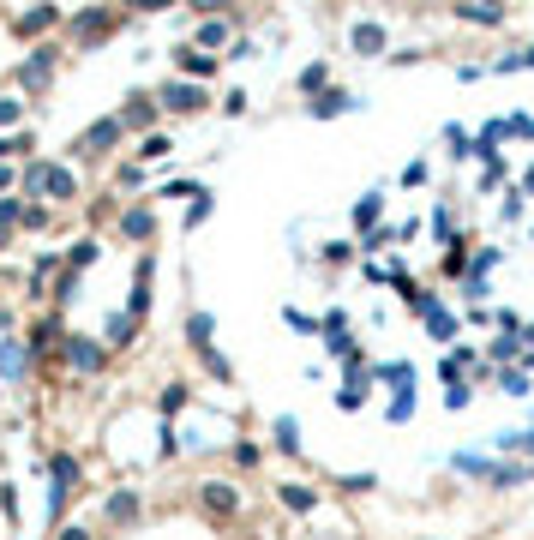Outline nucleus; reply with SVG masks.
Listing matches in <instances>:
<instances>
[{
  "instance_id": "obj_30",
  "label": "nucleus",
  "mask_w": 534,
  "mask_h": 540,
  "mask_svg": "<svg viewBox=\"0 0 534 540\" xmlns=\"http://www.w3.org/2000/svg\"><path fill=\"white\" fill-rule=\"evenodd\" d=\"M324 79H331V66H324V60H313V66H306V73H300V90H324Z\"/></svg>"
},
{
  "instance_id": "obj_24",
  "label": "nucleus",
  "mask_w": 534,
  "mask_h": 540,
  "mask_svg": "<svg viewBox=\"0 0 534 540\" xmlns=\"http://www.w3.org/2000/svg\"><path fill=\"white\" fill-rule=\"evenodd\" d=\"M211 330H217V319H211V313H193V319H186V342H193V348H204V342H211Z\"/></svg>"
},
{
  "instance_id": "obj_27",
  "label": "nucleus",
  "mask_w": 534,
  "mask_h": 540,
  "mask_svg": "<svg viewBox=\"0 0 534 540\" xmlns=\"http://www.w3.org/2000/svg\"><path fill=\"white\" fill-rule=\"evenodd\" d=\"M13 157H30V133H6L0 139V162H13Z\"/></svg>"
},
{
  "instance_id": "obj_32",
  "label": "nucleus",
  "mask_w": 534,
  "mask_h": 540,
  "mask_svg": "<svg viewBox=\"0 0 534 540\" xmlns=\"http://www.w3.org/2000/svg\"><path fill=\"white\" fill-rule=\"evenodd\" d=\"M493 360H522V337H511V330H504V337L493 342Z\"/></svg>"
},
{
  "instance_id": "obj_12",
  "label": "nucleus",
  "mask_w": 534,
  "mask_h": 540,
  "mask_svg": "<svg viewBox=\"0 0 534 540\" xmlns=\"http://www.w3.org/2000/svg\"><path fill=\"white\" fill-rule=\"evenodd\" d=\"M175 66H180L175 79H193V84H204L211 73H217V55H198V48H180V55H175Z\"/></svg>"
},
{
  "instance_id": "obj_33",
  "label": "nucleus",
  "mask_w": 534,
  "mask_h": 540,
  "mask_svg": "<svg viewBox=\"0 0 534 540\" xmlns=\"http://www.w3.org/2000/svg\"><path fill=\"white\" fill-rule=\"evenodd\" d=\"M180 408H186V384H168L162 390V415H180Z\"/></svg>"
},
{
  "instance_id": "obj_18",
  "label": "nucleus",
  "mask_w": 534,
  "mask_h": 540,
  "mask_svg": "<svg viewBox=\"0 0 534 540\" xmlns=\"http://www.w3.org/2000/svg\"><path fill=\"white\" fill-rule=\"evenodd\" d=\"M102 517H108V522H133V517H139V493H133V486H120L115 499L102 504Z\"/></svg>"
},
{
  "instance_id": "obj_4",
  "label": "nucleus",
  "mask_w": 534,
  "mask_h": 540,
  "mask_svg": "<svg viewBox=\"0 0 534 540\" xmlns=\"http://www.w3.org/2000/svg\"><path fill=\"white\" fill-rule=\"evenodd\" d=\"M204 84H193V79H168V84H157V108H168V115H198L204 108Z\"/></svg>"
},
{
  "instance_id": "obj_23",
  "label": "nucleus",
  "mask_w": 534,
  "mask_h": 540,
  "mask_svg": "<svg viewBox=\"0 0 534 540\" xmlns=\"http://www.w3.org/2000/svg\"><path fill=\"white\" fill-rule=\"evenodd\" d=\"M456 19L462 24H504V6H475L469 0V6H456Z\"/></svg>"
},
{
  "instance_id": "obj_16",
  "label": "nucleus",
  "mask_w": 534,
  "mask_h": 540,
  "mask_svg": "<svg viewBox=\"0 0 534 540\" xmlns=\"http://www.w3.org/2000/svg\"><path fill=\"white\" fill-rule=\"evenodd\" d=\"M48 24H60L55 6H30V13H19V19H13V30H19V37H42Z\"/></svg>"
},
{
  "instance_id": "obj_28",
  "label": "nucleus",
  "mask_w": 534,
  "mask_h": 540,
  "mask_svg": "<svg viewBox=\"0 0 534 540\" xmlns=\"http://www.w3.org/2000/svg\"><path fill=\"white\" fill-rule=\"evenodd\" d=\"M426 330H433L438 342H451V337H456V319H451V313H438V306H433V313H426Z\"/></svg>"
},
{
  "instance_id": "obj_42",
  "label": "nucleus",
  "mask_w": 534,
  "mask_h": 540,
  "mask_svg": "<svg viewBox=\"0 0 534 540\" xmlns=\"http://www.w3.org/2000/svg\"><path fill=\"white\" fill-rule=\"evenodd\" d=\"M13 180H19V175H13V162H0V199L13 193Z\"/></svg>"
},
{
  "instance_id": "obj_29",
  "label": "nucleus",
  "mask_w": 534,
  "mask_h": 540,
  "mask_svg": "<svg viewBox=\"0 0 534 540\" xmlns=\"http://www.w3.org/2000/svg\"><path fill=\"white\" fill-rule=\"evenodd\" d=\"M97 259V240H79V246H73V253H66V270H73V277H79L84 264Z\"/></svg>"
},
{
  "instance_id": "obj_34",
  "label": "nucleus",
  "mask_w": 534,
  "mask_h": 540,
  "mask_svg": "<svg viewBox=\"0 0 534 540\" xmlns=\"http://www.w3.org/2000/svg\"><path fill=\"white\" fill-rule=\"evenodd\" d=\"M24 120V102L19 97H0V126H19Z\"/></svg>"
},
{
  "instance_id": "obj_8",
  "label": "nucleus",
  "mask_w": 534,
  "mask_h": 540,
  "mask_svg": "<svg viewBox=\"0 0 534 540\" xmlns=\"http://www.w3.org/2000/svg\"><path fill=\"white\" fill-rule=\"evenodd\" d=\"M120 235H126V240H157V204H133V210H120Z\"/></svg>"
},
{
  "instance_id": "obj_39",
  "label": "nucleus",
  "mask_w": 534,
  "mask_h": 540,
  "mask_svg": "<svg viewBox=\"0 0 534 540\" xmlns=\"http://www.w3.org/2000/svg\"><path fill=\"white\" fill-rule=\"evenodd\" d=\"M504 397H529V379L522 373H504Z\"/></svg>"
},
{
  "instance_id": "obj_20",
  "label": "nucleus",
  "mask_w": 534,
  "mask_h": 540,
  "mask_svg": "<svg viewBox=\"0 0 534 540\" xmlns=\"http://www.w3.org/2000/svg\"><path fill=\"white\" fill-rule=\"evenodd\" d=\"M342 108H355V97H349V90H318V97H313V115H318V120L342 115Z\"/></svg>"
},
{
  "instance_id": "obj_41",
  "label": "nucleus",
  "mask_w": 534,
  "mask_h": 540,
  "mask_svg": "<svg viewBox=\"0 0 534 540\" xmlns=\"http://www.w3.org/2000/svg\"><path fill=\"white\" fill-rule=\"evenodd\" d=\"M60 540H90V528H84V522H66V528H60Z\"/></svg>"
},
{
  "instance_id": "obj_1",
  "label": "nucleus",
  "mask_w": 534,
  "mask_h": 540,
  "mask_svg": "<svg viewBox=\"0 0 534 540\" xmlns=\"http://www.w3.org/2000/svg\"><path fill=\"white\" fill-rule=\"evenodd\" d=\"M24 193L37 204H48V199L66 204V199H79V180H73L66 162H30V168H24Z\"/></svg>"
},
{
  "instance_id": "obj_26",
  "label": "nucleus",
  "mask_w": 534,
  "mask_h": 540,
  "mask_svg": "<svg viewBox=\"0 0 534 540\" xmlns=\"http://www.w3.org/2000/svg\"><path fill=\"white\" fill-rule=\"evenodd\" d=\"M175 144H168V133H144L139 139V162H151V157H168Z\"/></svg>"
},
{
  "instance_id": "obj_36",
  "label": "nucleus",
  "mask_w": 534,
  "mask_h": 540,
  "mask_svg": "<svg viewBox=\"0 0 534 540\" xmlns=\"http://www.w3.org/2000/svg\"><path fill=\"white\" fill-rule=\"evenodd\" d=\"M133 324H139V319H126V313L108 319V342H126V337H133Z\"/></svg>"
},
{
  "instance_id": "obj_31",
  "label": "nucleus",
  "mask_w": 534,
  "mask_h": 540,
  "mask_svg": "<svg viewBox=\"0 0 534 540\" xmlns=\"http://www.w3.org/2000/svg\"><path fill=\"white\" fill-rule=\"evenodd\" d=\"M211 210H217V199H211V193H198V199L186 204V228H198V222L211 217Z\"/></svg>"
},
{
  "instance_id": "obj_19",
  "label": "nucleus",
  "mask_w": 534,
  "mask_h": 540,
  "mask_svg": "<svg viewBox=\"0 0 534 540\" xmlns=\"http://www.w3.org/2000/svg\"><path fill=\"white\" fill-rule=\"evenodd\" d=\"M277 499L289 504L295 517H306V510H318V493H313V486H295V480H289V486H277Z\"/></svg>"
},
{
  "instance_id": "obj_9",
  "label": "nucleus",
  "mask_w": 534,
  "mask_h": 540,
  "mask_svg": "<svg viewBox=\"0 0 534 540\" xmlns=\"http://www.w3.org/2000/svg\"><path fill=\"white\" fill-rule=\"evenodd\" d=\"M151 277H157V264H151V259L133 264V300H126V319H144V313H151Z\"/></svg>"
},
{
  "instance_id": "obj_13",
  "label": "nucleus",
  "mask_w": 534,
  "mask_h": 540,
  "mask_svg": "<svg viewBox=\"0 0 534 540\" xmlns=\"http://www.w3.org/2000/svg\"><path fill=\"white\" fill-rule=\"evenodd\" d=\"M349 42H355V55H384V48H391L384 24H373V19H360L355 30H349Z\"/></svg>"
},
{
  "instance_id": "obj_21",
  "label": "nucleus",
  "mask_w": 534,
  "mask_h": 540,
  "mask_svg": "<svg viewBox=\"0 0 534 540\" xmlns=\"http://www.w3.org/2000/svg\"><path fill=\"white\" fill-rule=\"evenodd\" d=\"M378 217H384V193H366V199L355 204V228H366V235H373Z\"/></svg>"
},
{
  "instance_id": "obj_11",
  "label": "nucleus",
  "mask_w": 534,
  "mask_h": 540,
  "mask_svg": "<svg viewBox=\"0 0 534 540\" xmlns=\"http://www.w3.org/2000/svg\"><path fill=\"white\" fill-rule=\"evenodd\" d=\"M55 42H48V48H37V55H30V60H24V66H19V73H13V79H19V84H30V90H37V84H48V73H55Z\"/></svg>"
},
{
  "instance_id": "obj_15",
  "label": "nucleus",
  "mask_w": 534,
  "mask_h": 540,
  "mask_svg": "<svg viewBox=\"0 0 534 540\" xmlns=\"http://www.w3.org/2000/svg\"><path fill=\"white\" fill-rule=\"evenodd\" d=\"M24 373H30V348H24V342H0V379H24Z\"/></svg>"
},
{
  "instance_id": "obj_35",
  "label": "nucleus",
  "mask_w": 534,
  "mask_h": 540,
  "mask_svg": "<svg viewBox=\"0 0 534 540\" xmlns=\"http://www.w3.org/2000/svg\"><path fill=\"white\" fill-rule=\"evenodd\" d=\"M24 228H48V204H24Z\"/></svg>"
},
{
  "instance_id": "obj_14",
  "label": "nucleus",
  "mask_w": 534,
  "mask_h": 540,
  "mask_svg": "<svg viewBox=\"0 0 534 540\" xmlns=\"http://www.w3.org/2000/svg\"><path fill=\"white\" fill-rule=\"evenodd\" d=\"M108 30H120V13H79V19H73V37H79V42L108 37Z\"/></svg>"
},
{
  "instance_id": "obj_38",
  "label": "nucleus",
  "mask_w": 534,
  "mask_h": 540,
  "mask_svg": "<svg viewBox=\"0 0 534 540\" xmlns=\"http://www.w3.org/2000/svg\"><path fill=\"white\" fill-rule=\"evenodd\" d=\"M433 235H444V240H456V222H451V210H433Z\"/></svg>"
},
{
  "instance_id": "obj_22",
  "label": "nucleus",
  "mask_w": 534,
  "mask_h": 540,
  "mask_svg": "<svg viewBox=\"0 0 534 540\" xmlns=\"http://www.w3.org/2000/svg\"><path fill=\"white\" fill-rule=\"evenodd\" d=\"M198 360H204V373H211L217 384H228V379H235V366H228V360L217 355V342H204V348H198Z\"/></svg>"
},
{
  "instance_id": "obj_25",
  "label": "nucleus",
  "mask_w": 534,
  "mask_h": 540,
  "mask_svg": "<svg viewBox=\"0 0 534 540\" xmlns=\"http://www.w3.org/2000/svg\"><path fill=\"white\" fill-rule=\"evenodd\" d=\"M271 433H277V450H289V457H300V426L289 415L277 420V426H271Z\"/></svg>"
},
{
  "instance_id": "obj_3",
  "label": "nucleus",
  "mask_w": 534,
  "mask_h": 540,
  "mask_svg": "<svg viewBox=\"0 0 534 540\" xmlns=\"http://www.w3.org/2000/svg\"><path fill=\"white\" fill-rule=\"evenodd\" d=\"M198 510H204V517H217V522L240 517V486H235V480H198Z\"/></svg>"
},
{
  "instance_id": "obj_10",
  "label": "nucleus",
  "mask_w": 534,
  "mask_h": 540,
  "mask_svg": "<svg viewBox=\"0 0 534 540\" xmlns=\"http://www.w3.org/2000/svg\"><path fill=\"white\" fill-rule=\"evenodd\" d=\"M193 48H235V24H228V13H211V19L198 24Z\"/></svg>"
},
{
  "instance_id": "obj_40",
  "label": "nucleus",
  "mask_w": 534,
  "mask_h": 540,
  "mask_svg": "<svg viewBox=\"0 0 534 540\" xmlns=\"http://www.w3.org/2000/svg\"><path fill=\"white\" fill-rule=\"evenodd\" d=\"M282 319L295 324V330H324V324H318V319H306V313H295V306H289V313H282Z\"/></svg>"
},
{
  "instance_id": "obj_6",
  "label": "nucleus",
  "mask_w": 534,
  "mask_h": 540,
  "mask_svg": "<svg viewBox=\"0 0 534 540\" xmlns=\"http://www.w3.org/2000/svg\"><path fill=\"white\" fill-rule=\"evenodd\" d=\"M157 115H162V108H157V97H144V90H133V97H126V108H120V133H139V139H144V133H151V126H157Z\"/></svg>"
},
{
  "instance_id": "obj_7",
  "label": "nucleus",
  "mask_w": 534,
  "mask_h": 540,
  "mask_svg": "<svg viewBox=\"0 0 534 540\" xmlns=\"http://www.w3.org/2000/svg\"><path fill=\"white\" fill-rule=\"evenodd\" d=\"M120 144V120L108 115V120H97V126H84L79 133V144H73V157H108Z\"/></svg>"
},
{
  "instance_id": "obj_2",
  "label": "nucleus",
  "mask_w": 534,
  "mask_h": 540,
  "mask_svg": "<svg viewBox=\"0 0 534 540\" xmlns=\"http://www.w3.org/2000/svg\"><path fill=\"white\" fill-rule=\"evenodd\" d=\"M48 480H55V486H48V522H55V517H66V504L79 493V462L66 457V450H55V457H48Z\"/></svg>"
},
{
  "instance_id": "obj_17",
  "label": "nucleus",
  "mask_w": 534,
  "mask_h": 540,
  "mask_svg": "<svg viewBox=\"0 0 534 540\" xmlns=\"http://www.w3.org/2000/svg\"><path fill=\"white\" fill-rule=\"evenodd\" d=\"M60 342H66L60 319H42L37 330H30V355H60Z\"/></svg>"
},
{
  "instance_id": "obj_5",
  "label": "nucleus",
  "mask_w": 534,
  "mask_h": 540,
  "mask_svg": "<svg viewBox=\"0 0 534 540\" xmlns=\"http://www.w3.org/2000/svg\"><path fill=\"white\" fill-rule=\"evenodd\" d=\"M60 355H66L73 373H102V366H108V348H102L97 337H66L60 342Z\"/></svg>"
},
{
  "instance_id": "obj_37",
  "label": "nucleus",
  "mask_w": 534,
  "mask_h": 540,
  "mask_svg": "<svg viewBox=\"0 0 534 540\" xmlns=\"http://www.w3.org/2000/svg\"><path fill=\"white\" fill-rule=\"evenodd\" d=\"M258 457H264L258 444H235V462H240V468H258Z\"/></svg>"
},
{
  "instance_id": "obj_43",
  "label": "nucleus",
  "mask_w": 534,
  "mask_h": 540,
  "mask_svg": "<svg viewBox=\"0 0 534 540\" xmlns=\"http://www.w3.org/2000/svg\"><path fill=\"white\" fill-rule=\"evenodd\" d=\"M6 246H13V228H0V253H6Z\"/></svg>"
},
{
  "instance_id": "obj_44",
  "label": "nucleus",
  "mask_w": 534,
  "mask_h": 540,
  "mask_svg": "<svg viewBox=\"0 0 534 540\" xmlns=\"http://www.w3.org/2000/svg\"><path fill=\"white\" fill-rule=\"evenodd\" d=\"M522 186H529V193H534V168H529V175H522Z\"/></svg>"
}]
</instances>
